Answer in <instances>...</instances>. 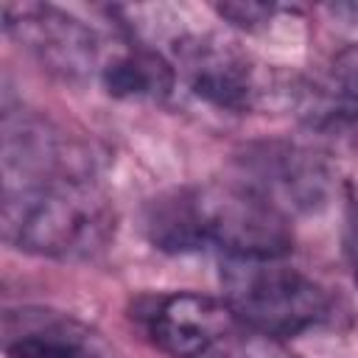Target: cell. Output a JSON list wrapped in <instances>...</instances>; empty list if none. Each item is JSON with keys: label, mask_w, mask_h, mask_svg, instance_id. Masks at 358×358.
I'll list each match as a JSON object with an SVG mask.
<instances>
[{"label": "cell", "mask_w": 358, "mask_h": 358, "mask_svg": "<svg viewBox=\"0 0 358 358\" xmlns=\"http://www.w3.org/2000/svg\"><path fill=\"white\" fill-rule=\"evenodd\" d=\"M115 207L87 159L3 171V238L53 260H92L115 238Z\"/></svg>", "instance_id": "cell-1"}, {"label": "cell", "mask_w": 358, "mask_h": 358, "mask_svg": "<svg viewBox=\"0 0 358 358\" xmlns=\"http://www.w3.org/2000/svg\"><path fill=\"white\" fill-rule=\"evenodd\" d=\"M143 232L171 255L285 257L291 252L288 218L241 182L185 185L154 196L143 210Z\"/></svg>", "instance_id": "cell-2"}, {"label": "cell", "mask_w": 358, "mask_h": 358, "mask_svg": "<svg viewBox=\"0 0 358 358\" xmlns=\"http://www.w3.org/2000/svg\"><path fill=\"white\" fill-rule=\"evenodd\" d=\"M221 285L235 316L274 338L313 330L336 313L330 291L282 257H224Z\"/></svg>", "instance_id": "cell-3"}, {"label": "cell", "mask_w": 358, "mask_h": 358, "mask_svg": "<svg viewBox=\"0 0 358 358\" xmlns=\"http://www.w3.org/2000/svg\"><path fill=\"white\" fill-rule=\"evenodd\" d=\"M187 90L204 103L227 112H257L296 103L302 84L260 64L243 48L213 34L185 36L176 45V64Z\"/></svg>", "instance_id": "cell-4"}, {"label": "cell", "mask_w": 358, "mask_h": 358, "mask_svg": "<svg viewBox=\"0 0 358 358\" xmlns=\"http://www.w3.org/2000/svg\"><path fill=\"white\" fill-rule=\"evenodd\" d=\"M241 165V185L268 201L285 218L294 213H313L327 201L330 173L319 154L282 140L249 145Z\"/></svg>", "instance_id": "cell-5"}, {"label": "cell", "mask_w": 358, "mask_h": 358, "mask_svg": "<svg viewBox=\"0 0 358 358\" xmlns=\"http://www.w3.org/2000/svg\"><path fill=\"white\" fill-rule=\"evenodd\" d=\"M3 28L53 73L78 78L90 76L92 70H101L103 53L95 31L56 6L6 3Z\"/></svg>", "instance_id": "cell-6"}, {"label": "cell", "mask_w": 358, "mask_h": 358, "mask_svg": "<svg viewBox=\"0 0 358 358\" xmlns=\"http://www.w3.org/2000/svg\"><path fill=\"white\" fill-rule=\"evenodd\" d=\"M145 330L151 341L173 358H199L204 347L235 319V310L204 294L157 296L145 310Z\"/></svg>", "instance_id": "cell-7"}, {"label": "cell", "mask_w": 358, "mask_h": 358, "mask_svg": "<svg viewBox=\"0 0 358 358\" xmlns=\"http://www.w3.org/2000/svg\"><path fill=\"white\" fill-rule=\"evenodd\" d=\"M6 358H117L87 324L50 310L6 316Z\"/></svg>", "instance_id": "cell-8"}, {"label": "cell", "mask_w": 358, "mask_h": 358, "mask_svg": "<svg viewBox=\"0 0 358 358\" xmlns=\"http://www.w3.org/2000/svg\"><path fill=\"white\" fill-rule=\"evenodd\" d=\"M296 106L316 126L358 120V39L330 59L319 81L302 84Z\"/></svg>", "instance_id": "cell-9"}, {"label": "cell", "mask_w": 358, "mask_h": 358, "mask_svg": "<svg viewBox=\"0 0 358 358\" xmlns=\"http://www.w3.org/2000/svg\"><path fill=\"white\" fill-rule=\"evenodd\" d=\"M98 76L103 90L120 101H162L176 81L173 64L148 48H126L106 56Z\"/></svg>", "instance_id": "cell-10"}, {"label": "cell", "mask_w": 358, "mask_h": 358, "mask_svg": "<svg viewBox=\"0 0 358 358\" xmlns=\"http://www.w3.org/2000/svg\"><path fill=\"white\" fill-rule=\"evenodd\" d=\"M199 358H296L280 338L260 333L238 316L204 347Z\"/></svg>", "instance_id": "cell-11"}, {"label": "cell", "mask_w": 358, "mask_h": 358, "mask_svg": "<svg viewBox=\"0 0 358 358\" xmlns=\"http://www.w3.org/2000/svg\"><path fill=\"white\" fill-rule=\"evenodd\" d=\"M215 11L224 20H229L235 28L257 31L277 14V6H271V3H221Z\"/></svg>", "instance_id": "cell-12"}, {"label": "cell", "mask_w": 358, "mask_h": 358, "mask_svg": "<svg viewBox=\"0 0 358 358\" xmlns=\"http://www.w3.org/2000/svg\"><path fill=\"white\" fill-rule=\"evenodd\" d=\"M344 255L352 271V280L358 285V187L347 190V207H344Z\"/></svg>", "instance_id": "cell-13"}, {"label": "cell", "mask_w": 358, "mask_h": 358, "mask_svg": "<svg viewBox=\"0 0 358 358\" xmlns=\"http://www.w3.org/2000/svg\"><path fill=\"white\" fill-rule=\"evenodd\" d=\"M324 11H327L341 28L358 34V3H330V6H324Z\"/></svg>", "instance_id": "cell-14"}]
</instances>
